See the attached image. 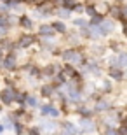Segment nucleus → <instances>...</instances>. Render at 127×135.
<instances>
[{
    "label": "nucleus",
    "mask_w": 127,
    "mask_h": 135,
    "mask_svg": "<svg viewBox=\"0 0 127 135\" xmlns=\"http://www.w3.org/2000/svg\"><path fill=\"white\" fill-rule=\"evenodd\" d=\"M63 58L66 61H71V63H82V55L77 51H66Z\"/></svg>",
    "instance_id": "f257e3e1"
},
{
    "label": "nucleus",
    "mask_w": 127,
    "mask_h": 135,
    "mask_svg": "<svg viewBox=\"0 0 127 135\" xmlns=\"http://www.w3.org/2000/svg\"><path fill=\"white\" fill-rule=\"evenodd\" d=\"M12 98H14V91L12 90H4L2 91V102H4V104H10Z\"/></svg>",
    "instance_id": "f03ea898"
},
{
    "label": "nucleus",
    "mask_w": 127,
    "mask_h": 135,
    "mask_svg": "<svg viewBox=\"0 0 127 135\" xmlns=\"http://www.w3.org/2000/svg\"><path fill=\"white\" fill-rule=\"evenodd\" d=\"M42 114L44 116H58L59 112H58V109H54V107H51V105H44V107H42Z\"/></svg>",
    "instance_id": "7ed1b4c3"
},
{
    "label": "nucleus",
    "mask_w": 127,
    "mask_h": 135,
    "mask_svg": "<svg viewBox=\"0 0 127 135\" xmlns=\"http://www.w3.org/2000/svg\"><path fill=\"white\" fill-rule=\"evenodd\" d=\"M4 65L7 67V69H14V65H16V56H12V55H10L9 58H7V60L4 61Z\"/></svg>",
    "instance_id": "20e7f679"
},
{
    "label": "nucleus",
    "mask_w": 127,
    "mask_h": 135,
    "mask_svg": "<svg viewBox=\"0 0 127 135\" xmlns=\"http://www.w3.org/2000/svg\"><path fill=\"white\" fill-rule=\"evenodd\" d=\"M52 26H47V25H42L40 26V33L42 35H52Z\"/></svg>",
    "instance_id": "39448f33"
},
{
    "label": "nucleus",
    "mask_w": 127,
    "mask_h": 135,
    "mask_svg": "<svg viewBox=\"0 0 127 135\" xmlns=\"http://www.w3.org/2000/svg\"><path fill=\"white\" fill-rule=\"evenodd\" d=\"M101 28H103V30H101L103 33H108V32H112V30H113V23H110V21H104Z\"/></svg>",
    "instance_id": "423d86ee"
},
{
    "label": "nucleus",
    "mask_w": 127,
    "mask_h": 135,
    "mask_svg": "<svg viewBox=\"0 0 127 135\" xmlns=\"http://www.w3.org/2000/svg\"><path fill=\"white\" fill-rule=\"evenodd\" d=\"M31 42H33V39H31V37H23V39L19 40V46H21V47H26V46H30Z\"/></svg>",
    "instance_id": "0eeeda50"
},
{
    "label": "nucleus",
    "mask_w": 127,
    "mask_h": 135,
    "mask_svg": "<svg viewBox=\"0 0 127 135\" xmlns=\"http://www.w3.org/2000/svg\"><path fill=\"white\" fill-rule=\"evenodd\" d=\"M21 25L25 26V28H30V26H31V21H30V18L23 16V18H21Z\"/></svg>",
    "instance_id": "6e6552de"
},
{
    "label": "nucleus",
    "mask_w": 127,
    "mask_h": 135,
    "mask_svg": "<svg viewBox=\"0 0 127 135\" xmlns=\"http://www.w3.org/2000/svg\"><path fill=\"white\" fill-rule=\"evenodd\" d=\"M110 75H112V77H115V79H122V72H118V70H115V69L110 72Z\"/></svg>",
    "instance_id": "1a4fd4ad"
},
{
    "label": "nucleus",
    "mask_w": 127,
    "mask_h": 135,
    "mask_svg": "<svg viewBox=\"0 0 127 135\" xmlns=\"http://www.w3.org/2000/svg\"><path fill=\"white\" fill-rule=\"evenodd\" d=\"M110 105H108V102H98V109L99 110H104V109H108Z\"/></svg>",
    "instance_id": "9d476101"
},
{
    "label": "nucleus",
    "mask_w": 127,
    "mask_h": 135,
    "mask_svg": "<svg viewBox=\"0 0 127 135\" xmlns=\"http://www.w3.org/2000/svg\"><path fill=\"white\" fill-rule=\"evenodd\" d=\"M82 126H84V130H92V123L91 121H84Z\"/></svg>",
    "instance_id": "9b49d317"
},
{
    "label": "nucleus",
    "mask_w": 127,
    "mask_h": 135,
    "mask_svg": "<svg viewBox=\"0 0 127 135\" xmlns=\"http://www.w3.org/2000/svg\"><path fill=\"white\" fill-rule=\"evenodd\" d=\"M26 104H28L30 107H35V105H37V100H35L33 97H28V100H26Z\"/></svg>",
    "instance_id": "f8f14e48"
},
{
    "label": "nucleus",
    "mask_w": 127,
    "mask_h": 135,
    "mask_svg": "<svg viewBox=\"0 0 127 135\" xmlns=\"http://www.w3.org/2000/svg\"><path fill=\"white\" fill-rule=\"evenodd\" d=\"M54 28H56V30H58V32H64V30H66V28H64V25H63V23H56V25H54Z\"/></svg>",
    "instance_id": "ddd939ff"
},
{
    "label": "nucleus",
    "mask_w": 127,
    "mask_h": 135,
    "mask_svg": "<svg viewBox=\"0 0 127 135\" xmlns=\"http://www.w3.org/2000/svg\"><path fill=\"white\" fill-rule=\"evenodd\" d=\"M42 93H44V95H51V93H52V88H51V86H45V88H42Z\"/></svg>",
    "instance_id": "4468645a"
},
{
    "label": "nucleus",
    "mask_w": 127,
    "mask_h": 135,
    "mask_svg": "<svg viewBox=\"0 0 127 135\" xmlns=\"http://www.w3.org/2000/svg\"><path fill=\"white\" fill-rule=\"evenodd\" d=\"M42 126H44L45 130H52V128H54L52 123H47V121H44V123H42Z\"/></svg>",
    "instance_id": "2eb2a0df"
},
{
    "label": "nucleus",
    "mask_w": 127,
    "mask_h": 135,
    "mask_svg": "<svg viewBox=\"0 0 127 135\" xmlns=\"http://www.w3.org/2000/svg\"><path fill=\"white\" fill-rule=\"evenodd\" d=\"M59 16H61V18H66V16H68V11H66V9H61V11H59Z\"/></svg>",
    "instance_id": "dca6fc26"
},
{
    "label": "nucleus",
    "mask_w": 127,
    "mask_h": 135,
    "mask_svg": "<svg viewBox=\"0 0 127 135\" xmlns=\"http://www.w3.org/2000/svg\"><path fill=\"white\" fill-rule=\"evenodd\" d=\"M66 132H75V128H73V125H70V123H66Z\"/></svg>",
    "instance_id": "f3484780"
},
{
    "label": "nucleus",
    "mask_w": 127,
    "mask_h": 135,
    "mask_svg": "<svg viewBox=\"0 0 127 135\" xmlns=\"http://www.w3.org/2000/svg\"><path fill=\"white\" fill-rule=\"evenodd\" d=\"M92 23H94V25H98V23H101V18H98V16H94V18H92Z\"/></svg>",
    "instance_id": "a211bd4d"
},
{
    "label": "nucleus",
    "mask_w": 127,
    "mask_h": 135,
    "mask_svg": "<svg viewBox=\"0 0 127 135\" xmlns=\"http://www.w3.org/2000/svg\"><path fill=\"white\" fill-rule=\"evenodd\" d=\"M30 135H38V130H37V128H31V130H30Z\"/></svg>",
    "instance_id": "6ab92c4d"
},
{
    "label": "nucleus",
    "mask_w": 127,
    "mask_h": 135,
    "mask_svg": "<svg viewBox=\"0 0 127 135\" xmlns=\"http://www.w3.org/2000/svg\"><path fill=\"white\" fill-rule=\"evenodd\" d=\"M64 4H66V7H73V0H66Z\"/></svg>",
    "instance_id": "aec40b11"
},
{
    "label": "nucleus",
    "mask_w": 127,
    "mask_h": 135,
    "mask_svg": "<svg viewBox=\"0 0 127 135\" xmlns=\"http://www.w3.org/2000/svg\"><path fill=\"white\" fill-rule=\"evenodd\" d=\"M87 12H89V14H94L96 11H94V7H87Z\"/></svg>",
    "instance_id": "412c9836"
},
{
    "label": "nucleus",
    "mask_w": 127,
    "mask_h": 135,
    "mask_svg": "<svg viewBox=\"0 0 127 135\" xmlns=\"http://www.w3.org/2000/svg\"><path fill=\"white\" fill-rule=\"evenodd\" d=\"M120 63H122V65L125 63V55H120Z\"/></svg>",
    "instance_id": "4be33fe9"
},
{
    "label": "nucleus",
    "mask_w": 127,
    "mask_h": 135,
    "mask_svg": "<svg viewBox=\"0 0 127 135\" xmlns=\"http://www.w3.org/2000/svg\"><path fill=\"white\" fill-rule=\"evenodd\" d=\"M26 2H35V0H26Z\"/></svg>",
    "instance_id": "5701e85b"
},
{
    "label": "nucleus",
    "mask_w": 127,
    "mask_h": 135,
    "mask_svg": "<svg viewBox=\"0 0 127 135\" xmlns=\"http://www.w3.org/2000/svg\"><path fill=\"white\" fill-rule=\"evenodd\" d=\"M2 128H4V126H0V132H2Z\"/></svg>",
    "instance_id": "b1692460"
},
{
    "label": "nucleus",
    "mask_w": 127,
    "mask_h": 135,
    "mask_svg": "<svg viewBox=\"0 0 127 135\" xmlns=\"http://www.w3.org/2000/svg\"><path fill=\"white\" fill-rule=\"evenodd\" d=\"M118 2H124V0H118Z\"/></svg>",
    "instance_id": "393cba45"
}]
</instances>
